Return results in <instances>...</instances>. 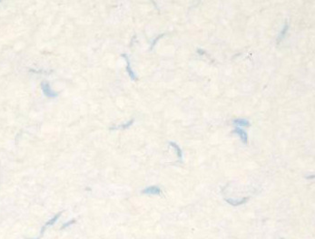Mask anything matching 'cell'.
<instances>
[{
    "label": "cell",
    "instance_id": "obj_2",
    "mask_svg": "<svg viewBox=\"0 0 315 239\" xmlns=\"http://www.w3.org/2000/svg\"><path fill=\"white\" fill-rule=\"evenodd\" d=\"M143 194H146V195H160L162 194V190L160 188L156 186H152V187H148L143 190Z\"/></svg>",
    "mask_w": 315,
    "mask_h": 239
},
{
    "label": "cell",
    "instance_id": "obj_6",
    "mask_svg": "<svg viewBox=\"0 0 315 239\" xmlns=\"http://www.w3.org/2000/svg\"><path fill=\"white\" fill-rule=\"evenodd\" d=\"M247 200H248L247 197H244V199H241V200L226 199V202H228V203H229V204H231V205H234V206H239V205H241V204H244Z\"/></svg>",
    "mask_w": 315,
    "mask_h": 239
},
{
    "label": "cell",
    "instance_id": "obj_3",
    "mask_svg": "<svg viewBox=\"0 0 315 239\" xmlns=\"http://www.w3.org/2000/svg\"><path fill=\"white\" fill-rule=\"evenodd\" d=\"M233 132L235 133V134H237L238 136L240 137L241 140L243 141L244 144H247V143H248V135H247V133H246L243 129H241V128L237 127V128H235V129L234 130Z\"/></svg>",
    "mask_w": 315,
    "mask_h": 239
},
{
    "label": "cell",
    "instance_id": "obj_1",
    "mask_svg": "<svg viewBox=\"0 0 315 239\" xmlns=\"http://www.w3.org/2000/svg\"><path fill=\"white\" fill-rule=\"evenodd\" d=\"M41 88H42V91H43L44 94L49 98H55L57 96V93L55 92L53 90H52L50 88V85L47 82H43L41 84Z\"/></svg>",
    "mask_w": 315,
    "mask_h": 239
},
{
    "label": "cell",
    "instance_id": "obj_10",
    "mask_svg": "<svg viewBox=\"0 0 315 239\" xmlns=\"http://www.w3.org/2000/svg\"><path fill=\"white\" fill-rule=\"evenodd\" d=\"M164 35H159V36H158V37H157V38H156V39H155V40H154V42H153V44H152V47H153V46H154V44H155V43H156V42H157V40H158V39H159V38H161V37H162V36H164Z\"/></svg>",
    "mask_w": 315,
    "mask_h": 239
},
{
    "label": "cell",
    "instance_id": "obj_8",
    "mask_svg": "<svg viewBox=\"0 0 315 239\" xmlns=\"http://www.w3.org/2000/svg\"><path fill=\"white\" fill-rule=\"evenodd\" d=\"M170 145H171L173 148L175 149V150H176V152H177V155H178V157H179V159H182V150H181V149L179 148V146H178V145H177L176 143H174V142H170Z\"/></svg>",
    "mask_w": 315,
    "mask_h": 239
},
{
    "label": "cell",
    "instance_id": "obj_9",
    "mask_svg": "<svg viewBox=\"0 0 315 239\" xmlns=\"http://www.w3.org/2000/svg\"><path fill=\"white\" fill-rule=\"evenodd\" d=\"M133 122H134V120H131L130 121H128L127 123H125V124H124V125H121V126H119V127H114V128H112L111 130H113V129H126V128H128V127H130L131 125H132V124H133Z\"/></svg>",
    "mask_w": 315,
    "mask_h": 239
},
{
    "label": "cell",
    "instance_id": "obj_4",
    "mask_svg": "<svg viewBox=\"0 0 315 239\" xmlns=\"http://www.w3.org/2000/svg\"><path fill=\"white\" fill-rule=\"evenodd\" d=\"M122 56H123L124 58H125V61H126V63H127L126 71H127V72H128V74H129L130 78H131L133 81H136V80H137V77H136L135 74H134V71H133V70H132V68H131V65H130V61H129L128 56H127L126 55H124H124H122Z\"/></svg>",
    "mask_w": 315,
    "mask_h": 239
},
{
    "label": "cell",
    "instance_id": "obj_7",
    "mask_svg": "<svg viewBox=\"0 0 315 239\" xmlns=\"http://www.w3.org/2000/svg\"><path fill=\"white\" fill-rule=\"evenodd\" d=\"M288 29H289V25H288V23L286 22L285 23V25H284V26H283V28H282V30H281V34L279 35V38H278V42H280V41L283 38V37H284L285 36V35H286V33H287V31H288Z\"/></svg>",
    "mask_w": 315,
    "mask_h": 239
},
{
    "label": "cell",
    "instance_id": "obj_5",
    "mask_svg": "<svg viewBox=\"0 0 315 239\" xmlns=\"http://www.w3.org/2000/svg\"><path fill=\"white\" fill-rule=\"evenodd\" d=\"M233 123L234 125L238 126L239 128L240 127H249L251 125L250 121L245 119H235L233 121Z\"/></svg>",
    "mask_w": 315,
    "mask_h": 239
}]
</instances>
